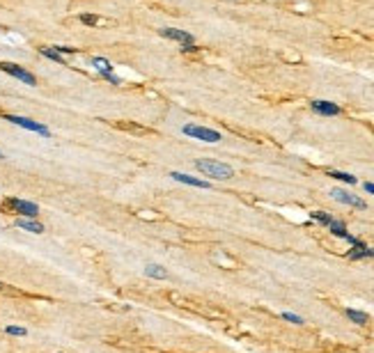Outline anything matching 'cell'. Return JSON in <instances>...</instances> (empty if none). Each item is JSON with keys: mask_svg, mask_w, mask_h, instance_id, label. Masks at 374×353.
<instances>
[{"mask_svg": "<svg viewBox=\"0 0 374 353\" xmlns=\"http://www.w3.org/2000/svg\"><path fill=\"white\" fill-rule=\"evenodd\" d=\"M196 170H200L204 176H212V179H230L234 176V170L228 163H220V160L214 159H200L196 160Z\"/></svg>", "mask_w": 374, "mask_h": 353, "instance_id": "1", "label": "cell"}, {"mask_svg": "<svg viewBox=\"0 0 374 353\" xmlns=\"http://www.w3.org/2000/svg\"><path fill=\"white\" fill-rule=\"evenodd\" d=\"M2 209H9V211H14L17 216L21 218H37L39 216V207L35 204V202H25V200H18V197H9Z\"/></svg>", "mask_w": 374, "mask_h": 353, "instance_id": "2", "label": "cell"}, {"mask_svg": "<svg viewBox=\"0 0 374 353\" xmlns=\"http://www.w3.org/2000/svg\"><path fill=\"white\" fill-rule=\"evenodd\" d=\"M184 136L202 140V142H220V140H223V136H220L218 131L207 128V126H197V124H186V126H184Z\"/></svg>", "mask_w": 374, "mask_h": 353, "instance_id": "3", "label": "cell"}, {"mask_svg": "<svg viewBox=\"0 0 374 353\" xmlns=\"http://www.w3.org/2000/svg\"><path fill=\"white\" fill-rule=\"evenodd\" d=\"M5 120L17 124V126L28 128V131H35V133H39L44 138H51V131L44 124H39V122H33V120H28V117H18V115H5Z\"/></svg>", "mask_w": 374, "mask_h": 353, "instance_id": "4", "label": "cell"}, {"mask_svg": "<svg viewBox=\"0 0 374 353\" xmlns=\"http://www.w3.org/2000/svg\"><path fill=\"white\" fill-rule=\"evenodd\" d=\"M0 69L5 73H9V76H14V78L23 80L25 85H37V78H35L30 71H25L23 67H18V64L14 62H0Z\"/></svg>", "mask_w": 374, "mask_h": 353, "instance_id": "5", "label": "cell"}, {"mask_svg": "<svg viewBox=\"0 0 374 353\" xmlns=\"http://www.w3.org/2000/svg\"><path fill=\"white\" fill-rule=\"evenodd\" d=\"M331 197L342 202V204H349V207H354V209H367V202L363 200V197H358V195H354V193H349V191H342V188H333V191H331Z\"/></svg>", "mask_w": 374, "mask_h": 353, "instance_id": "6", "label": "cell"}, {"mask_svg": "<svg viewBox=\"0 0 374 353\" xmlns=\"http://www.w3.org/2000/svg\"><path fill=\"white\" fill-rule=\"evenodd\" d=\"M310 108L317 112V115H324V117H335V115L342 112V108L338 104H333V101H321V99L310 101Z\"/></svg>", "mask_w": 374, "mask_h": 353, "instance_id": "7", "label": "cell"}, {"mask_svg": "<svg viewBox=\"0 0 374 353\" xmlns=\"http://www.w3.org/2000/svg\"><path fill=\"white\" fill-rule=\"evenodd\" d=\"M161 35L165 37V39L179 41V44H196V39H193V35H191V32L177 30V28H163Z\"/></svg>", "mask_w": 374, "mask_h": 353, "instance_id": "8", "label": "cell"}, {"mask_svg": "<svg viewBox=\"0 0 374 353\" xmlns=\"http://www.w3.org/2000/svg\"><path fill=\"white\" fill-rule=\"evenodd\" d=\"M170 176L179 184H186V186H196V188H212L209 181H202V179H196L191 175H184V172H170Z\"/></svg>", "mask_w": 374, "mask_h": 353, "instance_id": "9", "label": "cell"}, {"mask_svg": "<svg viewBox=\"0 0 374 353\" xmlns=\"http://www.w3.org/2000/svg\"><path fill=\"white\" fill-rule=\"evenodd\" d=\"M17 227L25 229V232H33V234H44V225L39 220H35V218H17Z\"/></svg>", "mask_w": 374, "mask_h": 353, "instance_id": "10", "label": "cell"}, {"mask_svg": "<svg viewBox=\"0 0 374 353\" xmlns=\"http://www.w3.org/2000/svg\"><path fill=\"white\" fill-rule=\"evenodd\" d=\"M365 257H374V248H367L363 241L349 250V259H365Z\"/></svg>", "mask_w": 374, "mask_h": 353, "instance_id": "11", "label": "cell"}, {"mask_svg": "<svg viewBox=\"0 0 374 353\" xmlns=\"http://www.w3.org/2000/svg\"><path fill=\"white\" fill-rule=\"evenodd\" d=\"M145 275L147 278H154V280H165L168 278V271L159 264H147L145 266Z\"/></svg>", "mask_w": 374, "mask_h": 353, "instance_id": "12", "label": "cell"}, {"mask_svg": "<svg viewBox=\"0 0 374 353\" xmlns=\"http://www.w3.org/2000/svg\"><path fill=\"white\" fill-rule=\"evenodd\" d=\"M344 314H347V317H349V321H354L356 326H365V323H367V314H365V312H360V310L347 307V310H344Z\"/></svg>", "mask_w": 374, "mask_h": 353, "instance_id": "13", "label": "cell"}, {"mask_svg": "<svg viewBox=\"0 0 374 353\" xmlns=\"http://www.w3.org/2000/svg\"><path fill=\"white\" fill-rule=\"evenodd\" d=\"M328 176H333V179H340V181H344V184H358V179L354 175H349V172H338V170H328Z\"/></svg>", "mask_w": 374, "mask_h": 353, "instance_id": "14", "label": "cell"}, {"mask_svg": "<svg viewBox=\"0 0 374 353\" xmlns=\"http://www.w3.org/2000/svg\"><path fill=\"white\" fill-rule=\"evenodd\" d=\"M328 229H331V234H335V236H340V239H344V236H347V227H344V223H342V220H331V223H328Z\"/></svg>", "mask_w": 374, "mask_h": 353, "instance_id": "15", "label": "cell"}, {"mask_svg": "<svg viewBox=\"0 0 374 353\" xmlns=\"http://www.w3.org/2000/svg\"><path fill=\"white\" fill-rule=\"evenodd\" d=\"M92 67L97 69L99 73L104 71H113V67H110V62L108 60H104V57H92Z\"/></svg>", "mask_w": 374, "mask_h": 353, "instance_id": "16", "label": "cell"}, {"mask_svg": "<svg viewBox=\"0 0 374 353\" xmlns=\"http://www.w3.org/2000/svg\"><path fill=\"white\" fill-rule=\"evenodd\" d=\"M310 218H312L315 223H319V225H326V227H328V223L333 220V218H331V213H326V211H312V213H310Z\"/></svg>", "mask_w": 374, "mask_h": 353, "instance_id": "17", "label": "cell"}, {"mask_svg": "<svg viewBox=\"0 0 374 353\" xmlns=\"http://www.w3.org/2000/svg\"><path fill=\"white\" fill-rule=\"evenodd\" d=\"M39 53L44 57H49V60H53V62H60V64H65V60H62V55L57 53V51H53V48H39Z\"/></svg>", "mask_w": 374, "mask_h": 353, "instance_id": "18", "label": "cell"}, {"mask_svg": "<svg viewBox=\"0 0 374 353\" xmlns=\"http://www.w3.org/2000/svg\"><path fill=\"white\" fill-rule=\"evenodd\" d=\"M5 333H7V335H14V337H25V335H28V330L21 328V326H7V328H5Z\"/></svg>", "mask_w": 374, "mask_h": 353, "instance_id": "19", "label": "cell"}, {"mask_svg": "<svg viewBox=\"0 0 374 353\" xmlns=\"http://www.w3.org/2000/svg\"><path fill=\"white\" fill-rule=\"evenodd\" d=\"M81 23H85V25H99V23H101V18H99V16H92V14H81Z\"/></svg>", "mask_w": 374, "mask_h": 353, "instance_id": "20", "label": "cell"}, {"mask_svg": "<svg viewBox=\"0 0 374 353\" xmlns=\"http://www.w3.org/2000/svg\"><path fill=\"white\" fill-rule=\"evenodd\" d=\"M280 317H283V319H285V321H289V323H296V326H301V323H303V319H301V317H299V314H292V312H283V314H280Z\"/></svg>", "mask_w": 374, "mask_h": 353, "instance_id": "21", "label": "cell"}, {"mask_svg": "<svg viewBox=\"0 0 374 353\" xmlns=\"http://www.w3.org/2000/svg\"><path fill=\"white\" fill-rule=\"evenodd\" d=\"M101 76H104V78H106V80H110L113 85H122V80L117 78V76H115L113 71H104V73H101Z\"/></svg>", "mask_w": 374, "mask_h": 353, "instance_id": "22", "label": "cell"}, {"mask_svg": "<svg viewBox=\"0 0 374 353\" xmlns=\"http://www.w3.org/2000/svg\"><path fill=\"white\" fill-rule=\"evenodd\" d=\"M53 51H57L60 55L62 53H76V48H71V46H53Z\"/></svg>", "mask_w": 374, "mask_h": 353, "instance_id": "23", "label": "cell"}, {"mask_svg": "<svg viewBox=\"0 0 374 353\" xmlns=\"http://www.w3.org/2000/svg\"><path fill=\"white\" fill-rule=\"evenodd\" d=\"M181 51H186V53H193V51H197V46L196 44H184V48Z\"/></svg>", "mask_w": 374, "mask_h": 353, "instance_id": "24", "label": "cell"}, {"mask_svg": "<svg viewBox=\"0 0 374 353\" xmlns=\"http://www.w3.org/2000/svg\"><path fill=\"white\" fill-rule=\"evenodd\" d=\"M365 191H367V193H372V195H374V184H365Z\"/></svg>", "mask_w": 374, "mask_h": 353, "instance_id": "25", "label": "cell"}, {"mask_svg": "<svg viewBox=\"0 0 374 353\" xmlns=\"http://www.w3.org/2000/svg\"><path fill=\"white\" fill-rule=\"evenodd\" d=\"M2 289H5V284H2V282H0V291H2Z\"/></svg>", "mask_w": 374, "mask_h": 353, "instance_id": "26", "label": "cell"}, {"mask_svg": "<svg viewBox=\"0 0 374 353\" xmlns=\"http://www.w3.org/2000/svg\"><path fill=\"white\" fill-rule=\"evenodd\" d=\"M0 159H5V154H2V152H0Z\"/></svg>", "mask_w": 374, "mask_h": 353, "instance_id": "27", "label": "cell"}]
</instances>
